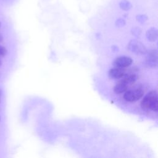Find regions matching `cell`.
Masks as SVG:
<instances>
[{"label": "cell", "mask_w": 158, "mask_h": 158, "mask_svg": "<svg viewBox=\"0 0 158 158\" xmlns=\"http://www.w3.org/2000/svg\"><path fill=\"white\" fill-rule=\"evenodd\" d=\"M128 87V85L120 79L119 81L116 84V85L114 86V90L115 93L121 94L125 92L127 90Z\"/></svg>", "instance_id": "obj_7"}, {"label": "cell", "mask_w": 158, "mask_h": 158, "mask_svg": "<svg viewBox=\"0 0 158 158\" xmlns=\"http://www.w3.org/2000/svg\"><path fill=\"white\" fill-rule=\"evenodd\" d=\"M144 94V91L141 88H136L126 91L123 95V99L130 102H135L141 99Z\"/></svg>", "instance_id": "obj_2"}, {"label": "cell", "mask_w": 158, "mask_h": 158, "mask_svg": "<svg viewBox=\"0 0 158 158\" xmlns=\"http://www.w3.org/2000/svg\"><path fill=\"white\" fill-rule=\"evenodd\" d=\"M0 27H1V22H0Z\"/></svg>", "instance_id": "obj_15"}, {"label": "cell", "mask_w": 158, "mask_h": 158, "mask_svg": "<svg viewBox=\"0 0 158 158\" xmlns=\"http://www.w3.org/2000/svg\"><path fill=\"white\" fill-rule=\"evenodd\" d=\"M146 62L148 65L154 67L157 64V55L156 50H151L148 52L146 57Z\"/></svg>", "instance_id": "obj_6"}, {"label": "cell", "mask_w": 158, "mask_h": 158, "mask_svg": "<svg viewBox=\"0 0 158 158\" xmlns=\"http://www.w3.org/2000/svg\"><path fill=\"white\" fill-rule=\"evenodd\" d=\"M136 19L139 22H144L147 19V16L145 15H137Z\"/></svg>", "instance_id": "obj_11"}, {"label": "cell", "mask_w": 158, "mask_h": 158, "mask_svg": "<svg viewBox=\"0 0 158 158\" xmlns=\"http://www.w3.org/2000/svg\"><path fill=\"white\" fill-rule=\"evenodd\" d=\"M125 73L126 70L124 68L115 67L109 70V75L112 78L120 79L125 74Z\"/></svg>", "instance_id": "obj_4"}, {"label": "cell", "mask_w": 158, "mask_h": 158, "mask_svg": "<svg viewBox=\"0 0 158 158\" xmlns=\"http://www.w3.org/2000/svg\"><path fill=\"white\" fill-rule=\"evenodd\" d=\"M124 24H125V20L122 19H120L117 20V21L116 22V25L117 26H119V27L123 26Z\"/></svg>", "instance_id": "obj_12"}, {"label": "cell", "mask_w": 158, "mask_h": 158, "mask_svg": "<svg viewBox=\"0 0 158 158\" xmlns=\"http://www.w3.org/2000/svg\"><path fill=\"white\" fill-rule=\"evenodd\" d=\"M141 107L144 110H153L157 112L158 110L157 91L153 90L149 92L142 99Z\"/></svg>", "instance_id": "obj_1"}, {"label": "cell", "mask_w": 158, "mask_h": 158, "mask_svg": "<svg viewBox=\"0 0 158 158\" xmlns=\"http://www.w3.org/2000/svg\"><path fill=\"white\" fill-rule=\"evenodd\" d=\"M1 65V60H0V65Z\"/></svg>", "instance_id": "obj_14"}, {"label": "cell", "mask_w": 158, "mask_h": 158, "mask_svg": "<svg viewBox=\"0 0 158 158\" xmlns=\"http://www.w3.org/2000/svg\"><path fill=\"white\" fill-rule=\"evenodd\" d=\"M2 40H3V36H2V35L0 33V42L2 41Z\"/></svg>", "instance_id": "obj_13"}, {"label": "cell", "mask_w": 158, "mask_h": 158, "mask_svg": "<svg viewBox=\"0 0 158 158\" xmlns=\"http://www.w3.org/2000/svg\"><path fill=\"white\" fill-rule=\"evenodd\" d=\"M0 102H1V99H0Z\"/></svg>", "instance_id": "obj_17"}, {"label": "cell", "mask_w": 158, "mask_h": 158, "mask_svg": "<svg viewBox=\"0 0 158 158\" xmlns=\"http://www.w3.org/2000/svg\"><path fill=\"white\" fill-rule=\"evenodd\" d=\"M157 31L155 28H151L146 32V36L147 38L151 41H155L157 38Z\"/></svg>", "instance_id": "obj_8"}, {"label": "cell", "mask_w": 158, "mask_h": 158, "mask_svg": "<svg viewBox=\"0 0 158 158\" xmlns=\"http://www.w3.org/2000/svg\"><path fill=\"white\" fill-rule=\"evenodd\" d=\"M119 6H120V7L123 10H128L130 9L131 6H132L130 2L127 1V0L121 1L120 2Z\"/></svg>", "instance_id": "obj_9"}, {"label": "cell", "mask_w": 158, "mask_h": 158, "mask_svg": "<svg viewBox=\"0 0 158 158\" xmlns=\"http://www.w3.org/2000/svg\"><path fill=\"white\" fill-rule=\"evenodd\" d=\"M0 120H1V117H0Z\"/></svg>", "instance_id": "obj_16"}, {"label": "cell", "mask_w": 158, "mask_h": 158, "mask_svg": "<svg viewBox=\"0 0 158 158\" xmlns=\"http://www.w3.org/2000/svg\"><path fill=\"white\" fill-rule=\"evenodd\" d=\"M132 59L127 56H121L116 58L113 62L114 67L125 68L130 66L132 63Z\"/></svg>", "instance_id": "obj_3"}, {"label": "cell", "mask_w": 158, "mask_h": 158, "mask_svg": "<svg viewBox=\"0 0 158 158\" xmlns=\"http://www.w3.org/2000/svg\"><path fill=\"white\" fill-rule=\"evenodd\" d=\"M132 43L130 44V49L133 52H135L137 54H144L146 52V48L144 45L140 42L136 41H131Z\"/></svg>", "instance_id": "obj_5"}, {"label": "cell", "mask_w": 158, "mask_h": 158, "mask_svg": "<svg viewBox=\"0 0 158 158\" xmlns=\"http://www.w3.org/2000/svg\"><path fill=\"white\" fill-rule=\"evenodd\" d=\"M7 49L3 46L0 45V56H4L7 54Z\"/></svg>", "instance_id": "obj_10"}]
</instances>
